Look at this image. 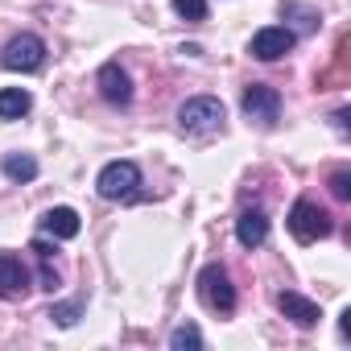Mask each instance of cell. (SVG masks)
<instances>
[{"label": "cell", "instance_id": "1", "mask_svg": "<svg viewBox=\"0 0 351 351\" xmlns=\"http://www.w3.org/2000/svg\"><path fill=\"white\" fill-rule=\"evenodd\" d=\"M223 116L228 112H223V104L215 95H199V99H186L178 108V128L191 132V136H211V132L223 128Z\"/></svg>", "mask_w": 351, "mask_h": 351}, {"label": "cell", "instance_id": "2", "mask_svg": "<svg viewBox=\"0 0 351 351\" xmlns=\"http://www.w3.org/2000/svg\"><path fill=\"white\" fill-rule=\"evenodd\" d=\"M136 186H141L136 161H112V165L99 169V178H95V191H99V199H108V203H128V199H136Z\"/></svg>", "mask_w": 351, "mask_h": 351}, {"label": "cell", "instance_id": "3", "mask_svg": "<svg viewBox=\"0 0 351 351\" xmlns=\"http://www.w3.org/2000/svg\"><path fill=\"white\" fill-rule=\"evenodd\" d=\"M330 215L318 207V203H310V199H298L293 207H289V232H293V240L298 244H314V240H326L330 236Z\"/></svg>", "mask_w": 351, "mask_h": 351}, {"label": "cell", "instance_id": "4", "mask_svg": "<svg viewBox=\"0 0 351 351\" xmlns=\"http://www.w3.org/2000/svg\"><path fill=\"white\" fill-rule=\"evenodd\" d=\"M199 298L215 314H232L236 310V285H232V277H228L223 265H207L199 273Z\"/></svg>", "mask_w": 351, "mask_h": 351}, {"label": "cell", "instance_id": "5", "mask_svg": "<svg viewBox=\"0 0 351 351\" xmlns=\"http://www.w3.org/2000/svg\"><path fill=\"white\" fill-rule=\"evenodd\" d=\"M42 62H46V42L38 34H17L5 46V54H0V66H5V71H21V75L42 71Z\"/></svg>", "mask_w": 351, "mask_h": 351}, {"label": "cell", "instance_id": "6", "mask_svg": "<svg viewBox=\"0 0 351 351\" xmlns=\"http://www.w3.org/2000/svg\"><path fill=\"white\" fill-rule=\"evenodd\" d=\"M244 116L248 120H256V124H277V116H281V91L277 87H269V83H248L244 87Z\"/></svg>", "mask_w": 351, "mask_h": 351}, {"label": "cell", "instance_id": "7", "mask_svg": "<svg viewBox=\"0 0 351 351\" xmlns=\"http://www.w3.org/2000/svg\"><path fill=\"white\" fill-rule=\"evenodd\" d=\"M293 34L289 29H281V25H269V29H261L256 38H252V58H261V62H277V58H285L289 50H293Z\"/></svg>", "mask_w": 351, "mask_h": 351}, {"label": "cell", "instance_id": "8", "mask_svg": "<svg viewBox=\"0 0 351 351\" xmlns=\"http://www.w3.org/2000/svg\"><path fill=\"white\" fill-rule=\"evenodd\" d=\"M95 87H99V95H104L108 104H116V108L132 104V79L120 71V62H104L99 75H95Z\"/></svg>", "mask_w": 351, "mask_h": 351}, {"label": "cell", "instance_id": "9", "mask_svg": "<svg viewBox=\"0 0 351 351\" xmlns=\"http://www.w3.org/2000/svg\"><path fill=\"white\" fill-rule=\"evenodd\" d=\"M29 293V269L21 265V256L13 252H0V298L5 302H17Z\"/></svg>", "mask_w": 351, "mask_h": 351}, {"label": "cell", "instance_id": "10", "mask_svg": "<svg viewBox=\"0 0 351 351\" xmlns=\"http://www.w3.org/2000/svg\"><path fill=\"white\" fill-rule=\"evenodd\" d=\"M277 310L293 322V326H314L318 318H322V310L310 302V298H302V293H293V289H281L277 293Z\"/></svg>", "mask_w": 351, "mask_h": 351}, {"label": "cell", "instance_id": "11", "mask_svg": "<svg viewBox=\"0 0 351 351\" xmlns=\"http://www.w3.org/2000/svg\"><path fill=\"white\" fill-rule=\"evenodd\" d=\"M236 240H240L244 248H261V244L269 240V215H265L261 207L240 211V219H236Z\"/></svg>", "mask_w": 351, "mask_h": 351}, {"label": "cell", "instance_id": "12", "mask_svg": "<svg viewBox=\"0 0 351 351\" xmlns=\"http://www.w3.org/2000/svg\"><path fill=\"white\" fill-rule=\"evenodd\" d=\"M79 211H71V207H50L46 215H42V232L46 236H54V240H75L79 236Z\"/></svg>", "mask_w": 351, "mask_h": 351}, {"label": "cell", "instance_id": "13", "mask_svg": "<svg viewBox=\"0 0 351 351\" xmlns=\"http://www.w3.org/2000/svg\"><path fill=\"white\" fill-rule=\"evenodd\" d=\"M34 108V95L25 87H5L0 91V120H21Z\"/></svg>", "mask_w": 351, "mask_h": 351}, {"label": "cell", "instance_id": "14", "mask_svg": "<svg viewBox=\"0 0 351 351\" xmlns=\"http://www.w3.org/2000/svg\"><path fill=\"white\" fill-rule=\"evenodd\" d=\"M0 169H5V178H13V182H34V178H38V157H29V153H9L5 161H0Z\"/></svg>", "mask_w": 351, "mask_h": 351}, {"label": "cell", "instance_id": "15", "mask_svg": "<svg viewBox=\"0 0 351 351\" xmlns=\"http://www.w3.org/2000/svg\"><path fill=\"white\" fill-rule=\"evenodd\" d=\"M169 347H173V351H186V347H191V351H199V347H203V335H199V326H195V322L173 326V330H169Z\"/></svg>", "mask_w": 351, "mask_h": 351}, {"label": "cell", "instance_id": "16", "mask_svg": "<svg viewBox=\"0 0 351 351\" xmlns=\"http://www.w3.org/2000/svg\"><path fill=\"white\" fill-rule=\"evenodd\" d=\"M46 318L58 322V326H75V322H79V302H58V306H50Z\"/></svg>", "mask_w": 351, "mask_h": 351}, {"label": "cell", "instance_id": "17", "mask_svg": "<svg viewBox=\"0 0 351 351\" xmlns=\"http://www.w3.org/2000/svg\"><path fill=\"white\" fill-rule=\"evenodd\" d=\"M173 9L186 21H207V0H173Z\"/></svg>", "mask_w": 351, "mask_h": 351}, {"label": "cell", "instance_id": "18", "mask_svg": "<svg viewBox=\"0 0 351 351\" xmlns=\"http://www.w3.org/2000/svg\"><path fill=\"white\" fill-rule=\"evenodd\" d=\"M330 195L343 199V203L351 199V173H347V169H335V173H330Z\"/></svg>", "mask_w": 351, "mask_h": 351}]
</instances>
